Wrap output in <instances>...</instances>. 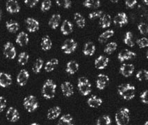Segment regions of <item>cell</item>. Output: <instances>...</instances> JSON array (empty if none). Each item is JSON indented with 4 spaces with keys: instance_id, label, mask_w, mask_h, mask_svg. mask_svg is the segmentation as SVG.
I'll return each mask as SVG.
<instances>
[{
    "instance_id": "ee69618b",
    "label": "cell",
    "mask_w": 148,
    "mask_h": 125,
    "mask_svg": "<svg viewBox=\"0 0 148 125\" xmlns=\"http://www.w3.org/2000/svg\"><path fill=\"white\" fill-rule=\"evenodd\" d=\"M137 44L140 48L147 47L148 46V40L147 38L143 37L137 40Z\"/></svg>"
},
{
    "instance_id": "7a4b0ae2",
    "label": "cell",
    "mask_w": 148,
    "mask_h": 125,
    "mask_svg": "<svg viewBox=\"0 0 148 125\" xmlns=\"http://www.w3.org/2000/svg\"><path fill=\"white\" fill-rule=\"evenodd\" d=\"M56 90V84L51 79H47L45 82L42 88V95L46 99L54 98Z\"/></svg>"
},
{
    "instance_id": "f546056e",
    "label": "cell",
    "mask_w": 148,
    "mask_h": 125,
    "mask_svg": "<svg viewBox=\"0 0 148 125\" xmlns=\"http://www.w3.org/2000/svg\"><path fill=\"white\" fill-rule=\"evenodd\" d=\"M51 47H52V42L48 36H45L42 38V41H41V48L43 51H48L51 49Z\"/></svg>"
},
{
    "instance_id": "681fc988",
    "label": "cell",
    "mask_w": 148,
    "mask_h": 125,
    "mask_svg": "<svg viewBox=\"0 0 148 125\" xmlns=\"http://www.w3.org/2000/svg\"><path fill=\"white\" fill-rule=\"evenodd\" d=\"M30 125H40V124H38V123H36V122H34V123H32V124H31Z\"/></svg>"
},
{
    "instance_id": "4dcf8cb0",
    "label": "cell",
    "mask_w": 148,
    "mask_h": 125,
    "mask_svg": "<svg viewBox=\"0 0 148 125\" xmlns=\"http://www.w3.org/2000/svg\"><path fill=\"white\" fill-rule=\"evenodd\" d=\"M114 35V31L113 30H107L106 31L103 32L102 33L98 38V41L100 43H104V42L107 41L110 38H111Z\"/></svg>"
},
{
    "instance_id": "8d00e7d4",
    "label": "cell",
    "mask_w": 148,
    "mask_h": 125,
    "mask_svg": "<svg viewBox=\"0 0 148 125\" xmlns=\"http://www.w3.org/2000/svg\"><path fill=\"white\" fill-rule=\"evenodd\" d=\"M111 120L109 116L106 115L101 116L97 120V124L96 125H111Z\"/></svg>"
},
{
    "instance_id": "ba28073f",
    "label": "cell",
    "mask_w": 148,
    "mask_h": 125,
    "mask_svg": "<svg viewBox=\"0 0 148 125\" xmlns=\"http://www.w3.org/2000/svg\"><path fill=\"white\" fill-rule=\"evenodd\" d=\"M6 119L11 122H15L20 119V113L14 107H10L6 111Z\"/></svg>"
},
{
    "instance_id": "7402d4cb",
    "label": "cell",
    "mask_w": 148,
    "mask_h": 125,
    "mask_svg": "<svg viewBox=\"0 0 148 125\" xmlns=\"http://www.w3.org/2000/svg\"><path fill=\"white\" fill-rule=\"evenodd\" d=\"M73 31V25L68 20H65L63 21L61 27V31L63 35L67 36L70 34Z\"/></svg>"
},
{
    "instance_id": "74e56055",
    "label": "cell",
    "mask_w": 148,
    "mask_h": 125,
    "mask_svg": "<svg viewBox=\"0 0 148 125\" xmlns=\"http://www.w3.org/2000/svg\"><path fill=\"white\" fill-rule=\"evenodd\" d=\"M29 59V55L27 52H24L20 53L18 56V63L21 66H25L27 63Z\"/></svg>"
},
{
    "instance_id": "cb8c5ba5",
    "label": "cell",
    "mask_w": 148,
    "mask_h": 125,
    "mask_svg": "<svg viewBox=\"0 0 148 125\" xmlns=\"http://www.w3.org/2000/svg\"><path fill=\"white\" fill-rule=\"evenodd\" d=\"M96 47L94 43H92V42H88L87 43L85 44L84 47L83 49V53L85 56H91L94 54V53L95 52Z\"/></svg>"
},
{
    "instance_id": "f907efd6",
    "label": "cell",
    "mask_w": 148,
    "mask_h": 125,
    "mask_svg": "<svg viewBox=\"0 0 148 125\" xmlns=\"http://www.w3.org/2000/svg\"><path fill=\"white\" fill-rule=\"evenodd\" d=\"M1 15H2V13H1V10H0V21H1Z\"/></svg>"
},
{
    "instance_id": "f5cc1de1",
    "label": "cell",
    "mask_w": 148,
    "mask_h": 125,
    "mask_svg": "<svg viewBox=\"0 0 148 125\" xmlns=\"http://www.w3.org/2000/svg\"><path fill=\"white\" fill-rule=\"evenodd\" d=\"M143 2H145V4H147V1H146V0L143 1Z\"/></svg>"
},
{
    "instance_id": "5bb4252c",
    "label": "cell",
    "mask_w": 148,
    "mask_h": 125,
    "mask_svg": "<svg viewBox=\"0 0 148 125\" xmlns=\"http://www.w3.org/2000/svg\"><path fill=\"white\" fill-rule=\"evenodd\" d=\"M6 11L10 13H17L20 11V6L18 2L15 0H8L6 4Z\"/></svg>"
},
{
    "instance_id": "f35d334b",
    "label": "cell",
    "mask_w": 148,
    "mask_h": 125,
    "mask_svg": "<svg viewBox=\"0 0 148 125\" xmlns=\"http://www.w3.org/2000/svg\"><path fill=\"white\" fill-rule=\"evenodd\" d=\"M136 79L138 81H143L148 79V72L146 70H142L138 71L136 74Z\"/></svg>"
},
{
    "instance_id": "6da1fadb",
    "label": "cell",
    "mask_w": 148,
    "mask_h": 125,
    "mask_svg": "<svg viewBox=\"0 0 148 125\" xmlns=\"http://www.w3.org/2000/svg\"><path fill=\"white\" fill-rule=\"evenodd\" d=\"M136 88L130 83H123L118 88V94L125 100H131L135 97Z\"/></svg>"
},
{
    "instance_id": "d6986e66",
    "label": "cell",
    "mask_w": 148,
    "mask_h": 125,
    "mask_svg": "<svg viewBox=\"0 0 148 125\" xmlns=\"http://www.w3.org/2000/svg\"><path fill=\"white\" fill-rule=\"evenodd\" d=\"M103 103V100L96 95H92L87 100V104L90 108L97 109Z\"/></svg>"
},
{
    "instance_id": "b9f144b4",
    "label": "cell",
    "mask_w": 148,
    "mask_h": 125,
    "mask_svg": "<svg viewBox=\"0 0 148 125\" xmlns=\"http://www.w3.org/2000/svg\"><path fill=\"white\" fill-rule=\"evenodd\" d=\"M51 6V1L50 0H45L41 4V11L42 12H46L49 11Z\"/></svg>"
},
{
    "instance_id": "e575fe53",
    "label": "cell",
    "mask_w": 148,
    "mask_h": 125,
    "mask_svg": "<svg viewBox=\"0 0 148 125\" xmlns=\"http://www.w3.org/2000/svg\"><path fill=\"white\" fill-rule=\"evenodd\" d=\"M43 63L44 62L43 61H42V59H38L35 61V63H34V66H33V68H32L33 72L36 74L40 72L41 70H42V66H43Z\"/></svg>"
},
{
    "instance_id": "9a60e30c",
    "label": "cell",
    "mask_w": 148,
    "mask_h": 125,
    "mask_svg": "<svg viewBox=\"0 0 148 125\" xmlns=\"http://www.w3.org/2000/svg\"><path fill=\"white\" fill-rule=\"evenodd\" d=\"M136 54L129 49H124V50L120 52L118 55V59L120 62H124V61H127V60L132 59L133 58L136 57Z\"/></svg>"
},
{
    "instance_id": "7c38bea8",
    "label": "cell",
    "mask_w": 148,
    "mask_h": 125,
    "mask_svg": "<svg viewBox=\"0 0 148 125\" xmlns=\"http://www.w3.org/2000/svg\"><path fill=\"white\" fill-rule=\"evenodd\" d=\"M61 91L63 95L65 96V97H69L74 94V87L73 85L70 82L65 81L61 85Z\"/></svg>"
},
{
    "instance_id": "e0dca14e",
    "label": "cell",
    "mask_w": 148,
    "mask_h": 125,
    "mask_svg": "<svg viewBox=\"0 0 148 125\" xmlns=\"http://www.w3.org/2000/svg\"><path fill=\"white\" fill-rule=\"evenodd\" d=\"M134 70H135V68L133 64H123L120 67V72L125 77H130L133 74Z\"/></svg>"
},
{
    "instance_id": "8992f818",
    "label": "cell",
    "mask_w": 148,
    "mask_h": 125,
    "mask_svg": "<svg viewBox=\"0 0 148 125\" xmlns=\"http://www.w3.org/2000/svg\"><path fill=\"white\" fill-rule=\"evenodd\" d=\"M77 43L74 39H68L61 46V49L65 54H70L76 50Z\"/></svg>"
},
{
    "instance_id": "d6a6232c",
    "label": "cell",
    "mask_w": 148,
    "mask_h": 125,
    "mask_svg": "<svg viewBox=\"0 0 148 125\" xmlns=\"http://www.w3.org/2000/svg\"><path fill=\"white\" fill-rule=\"evenodd\" d=\"M85 7L89 8H97L100 6V1L98 0H86L83 2Z\"/></svg>"
},
{
    "instance_id": "9c48e42d",
    "label": "cell",
    "mask_w": 148,
    "mask_h": 125,
    "mask_svg": "<svg viewBox=\"0 0 148 125\" xmlns=\"http://www.w3.org/2000/svg\"><path fill=\"white\" fill-rule=\"evenodd\" d=\"M108 83H109V77L107 75L104 74H99L98 75L96 81V85L99 90H104Z\"/></svg>"
},
{
    "instance_id": "4316f807",
    "label": "cell",
    "mask_w": 148,
    "mask_h": 125,
    "mask_svg": "<svg viewBox=\"0 0 148 125\" xmlns=\"http://www.w3.org/2000/svg\"><path fill=\"white\" fill-rule=\"evenodd\" d=\"M111 17L108 14L103 15L99 20V25L102 29L108 28L111 26Z\"/></svg>"
},
{
    "instance_id": "7bdbcfd3",
    "label": "cell",
    "mask_w": 148,
    "mask_h": 125,
    "mask_svg": "<svg viewBox=\"0 0 148 125\" xmlns=\"http://www.w3.org/2000/svg\"><path fill=\"white\" fill-rule=\"evenodd\" d=\"M104 15V12L102 11H94L92 13H90L88 15V18L90 20H95L97 18H101L102 15Z\"/></svg>"
},
{
    "instance_id": "44dd1931",
    "label": "cell",
    "mask_w": 148,
    "mask_h": 125,
    "mask_svg": "<svg viewBox=\"0 0 148 125\" xmlns=\"http://www.w3.org/2000/svg\"><path fill=\"white\" fill-rule=\"evenodd\" d=\"M61 113V109L59 107H54L51 108L48 111L47 114V117L49 120H53L56 119L59 117V115Z\"/></svg>"
},
{
    "instance_id": "277c9868",
    "label": "cell",
    "mask_w": 148,
    "mask_h": 125,
    "mask_svg": "<svg viewBox=\"0 0 148 125\" xmlns=\"http://www.w3.org/2000/svg\"><path fill=\"white\" fill-rule=\"evenodd\" d=\"M77 87L80 93L84 96H87L92 90V85L89 80L86 77H79L77 83Z\"/></svg>"
},
{
    "instance_id": "d590c367",
    "label": "cell",
    "mask_w": 148,
    "mask_h": 125,
    "mask_svg": "<svg viewBox=\"0 0 148 125\" xmlns=\"http://www.w3.org/2000/svg\"><path fill=\"white\" fill-rule=\"evenodd\" d=\"M117 47H118V44L115 42H111L107 44L105 47L104 52L108 54H111L113 52L116 50Z\"/></svg>"
},
{
    "instance_id": "2e32d148",
    "label": "cell",
    "mask_w": 148,
    "mask_h": 125,
    "mask_svg": "<svg viewBox=\"0 0 148 125\" xmlns=\"http://www.w3.org/2000/svg\"><path fill=\"white\" fill-rule=\"evenodd\" d=\"M113 22H114L115 25H118L120 27L127 25L128 23V18H127V14L124 12L118 13L114 18Z\"/></svg>"
},
{
    "instance_id": "8fae6325",
    "label": "cell",
    "mask_w": 148,
    "mask_h": 125,
    "mask_svg": "<svg viewBox=\"0 0 148 125\" xmlns=\"http://www.w3.org/2000/svg\"><path fill=\"white\" fill-rule=\"evenodd\" d=\"M26 24H27V30L31 33L36 32V31L39 29V27H40V24L38 21L32 18H27L26 20Z\"/></svg>"
},
{
    "instance_id": "ffe728a7",
    "label": "cell",
    "mask_w": 148,
    "mask_h": 125,
    "mask_svg": "<svg viewBox=\"0 0 148 125\" xmlns=\"http://www.w3.org/2000/svg\"><path fill=\"white\" fill-rule=\"evenodd\" d=\"M29 40V38L28 34L25 33V32L22 31L17 36L15 42H16V43L18 44V45L21 46V47H24V46L27 45V44H28Z\"/></svg>"
},
{
    "instance_id": "836d02e7",
    "label": "cell",
    "mask_w": 148,
    "mask_h": 125,
    "mask_svg": "<svg viewBox=\"0 0 148 125\" xmlns=\"http://www.w3.org/2000/svg\"><path fill=\"white\" fill-rule=\"evenodd\" d=\"M124 42L125 44H126L127 46L129 47H134L135 45V43H134V41L133 39V35H132V33L131 31H127L126 34H125V39H124Z\"/></svg>"
},
{
    "instance_id": "f6af8a7d",
    "label": "cell",
    "mask_w": 148,
    "mask_h": 125,
    "mask_svg": "<svg viewBox=\"0 0 148 125\" xmlns=\"http://www.w3.org/2000/svg\"><path fill=\"white\" fill-rule=\"evenodd\" d=\"M6 99H5V97L1 96L0 97V112H3L4 111V109L6 107Z\"/></svg>"
},
{
    "instance_id": "bcb514c9",
    "label": "cell",
    "mask_w": 148,
    "mask_h": 125,
    "mask_svg": "<svg viewBox=\"0 0 148 125\" xmlns=\"http://www.w3.org/2000/svg\"><path fill=\"white\" fill-rule=\"evenodd\" d=\"M147 92L148 91L147 90H145L144 92H143L142 93L140 94V98L141 102L145 104H148V97H147Z\"/></svg>"
},
{
    "instance_id": "60d3db41",
    "label": "cell",
    "mask_w": 148,
    "mask_h": 125,
    "mask_svg": "<svg viewBox=\"0 0 148 125\" xmlns=\"http://www.w3.org/2000/svg\"><path fill=\"white\" fill-rule=\"evenodd\" d=\"M138 29L142 35H146L148 32V27L147 24L144 22H141L138 25Z\"/></svg>"
},
{
    "instance_id": "52a82bcc",
    "label": "cell",
    "mask_w": 148,
    "mask_h": 125,
    "mask_svg": "<svg viewBox=\"0 0 148 125\" xmlns=\"http://www.w3.org/2000/svg\"><path fill=\"white\" fill-rule=\"evenodd\" d=\"M4 54L7 59H14L16 56V49L11 42H7L4 46Z\"/></svg>"
},
{
    "instance_id": "ab89813d",
    "label": "cell",
    "mask_w": 148,
    "mask_h": 125,
    "mask_svg": "<svg viewBox=\"0 0 148 125\" xmlns=\"http://www.w3.org/2000/svg\"><path fill=\"white\" fill-rule=\"evenodd\" d=\"M56 3L58 6L63 8H66V9L71 7L72 5V1H69V0H56Z\"/></svg>"
},
{
    "instance_id": "3957f363",
    "label": "cell",
    "mask_w": 148,
    "mask_h": 125,
    "mask_svg": "<svg viewBox=\"0 0 148 125\" xmlns=\"http://www.w3.org/2000/svg\"><path fill=\"white\" fill-rule=\"evenodd\" d=\"M130 111L127 108H123L118 111L115 116L117 125H127L130 122Z\"/></svg>"
},
{
    "instance_id": "d4e9b609",
    "label": "cell",
    "mask_w": 148,
    "mask_h": 125,
    "mask_svg": "<svg viewBox=\"0 0 148 125\" xmlns=\"http://www.w3.org/2000/svg\"><path fill=\"white\" fill-rule=\"evenodd\" d=\"M58 125H74L73 117L70 114L63 115L60 117Z\"/></svg>"
},
{
    "instance_id": "484cf974",
    "label": "cell",
    "mask_w": 148,
    "mask_h": 125,
    "mask_svg": "<svg viewBox=\"0 0 148 125\" xmlns=\"http://www.w3.org/2000/svg\"><path fill=\"white\" fill-rule=\"evenodd\" d=\"M61 16L60 14H54L51 17L49 21V25L52 29H56L59 25Z\"/></svg>"
},
{
    "instance_id": "ac0fdd59",
    "label": "cell",
    "mask_w": 148,
    "mask_h": 125,
    "mask_svg": "<svg viewBox=\"0 0 148 125\" xmlns=\"http://www.w3.org/2000/svg\"><path fill=\"white\" fill-rule=\"evenodd\" d=\"M12 83V77L9 74L0 72V86L6 88Z\"/></svg>"
},
{
    "instance_id": "816d5d0a",
    "label": "cell",
    "mask_w": 148,
    "mask_h": 125,
    "mask_svg": "<svg viewBox=\"0 0 148 125\" xmlns=\"http://www.w3.org/2000/svg\"><path fill=\"white\" fill-rule=\"evenodd\" d=\"M144 125H148V122L147 121H146L145 122V124H144Z\"/></svg>"
},
{
    "instance_id": "83f0119b",
    "label": "cell",
    "mask_w": 148,
    "mask_h": 125,
    "mask_svg": "<svg viewBox=\"0 0 148 125\" xmlns=\"http://www.w3.org/2000/svg\"><path fill=\"white\" fill-rule=\"evenodd\" d=\"M58 60L57 59H52L49 60V61H47L46 63L45 66V70L47 72H51L54 70L56 67L58 66Z\"/></svg>"
},
{
    "instance_id": "1f68e13d",
    "label": "cell",
    "mask_w": 148,
    "mask_h": 125,
    "mask_svg": "<svg viewBox=\"0 0 148 125\" xmlns=\"http://www.w3.org/2000/svg\"><path fill=\"white\" fill-rule=\"evenodd\" d=\"M74 19H75L76 24L79 27H80V28H84V27H85L86 20L79 13H75V15H74Z\"/></svg>"
},
{
    "instance_id": "5b68a950",
    "label": "cell",
    "mask_w": 148,
    "mask_h": 125,
    "mask_svg": "<svg viewBox=\"0 0 148 125\" xmlns=\"http://www.w3.org/2000/svg\"><path fill=\"white\" fill-rule=\"evenodd\" d=\"M23 105L25 109L28 112L32 113L35 111L38 107V102L35 96L29 95L24 99Z\"/></svg>"
},
{
    "instance_id": "f1b7e54d",
    "label": "cell",
    "mask_w": 148,
    "mask_h": 125,
    "mask_svg": "<svg viewBox=\"0 0 148 125\" xmlns=\"http://www.w3.org/2000/svg\"><path fill=\"white\" fill-rule=\"evenodd\" d=\"M6 27L8 31L11 33H16L20 29V25L18 22L10 20L6 22Z\"/></svg>"
},
{
    "instance_id": "30bf717a",
    "label": "cell",
    "mask_w": 148,
    "mask_h": 125,
    "mask_svg": "<svg viewBox=\"0 0 148 125\" xmlns=\"http://www.w3.org/2000/svg\"><path fill=\"white\" fill-rule=\"evenodd\" d=\"M29 78V73L27 70H22L17 76V83L20 86H24L27 84Z\"/></svg>"
},
{
    "instance_id": "603a6c76",
    "label": "cell",
    "mask_w": 148,
    "mask_h": 125,
    "mask_svg": "<svg viewBox=\"0 0 148 125\" xmlns=\"http://www.w3.org/2000/svg\"><path fill=\"white\" fill-rule=\"evenodd\" d=\"M79 68V66L78 63L75 61H71L67 63L65 71L70 74H75L78 71Z\"/></svg>"
},
{
    "instance_id": "4fadbf2b",
    "label": "cell",
    "mask_w": 148,
    "mask_h": 125,
    "mask_svg": "<svg viewBox=\"0 0 148 125\" xmlns=\"http://www.w3.org/2000/svg\"><path fill=\"white\" fill-rule=\"evenodd\" d=\"M109 59L106 56L100 55L95 61V66L98 70H104L107 67Z\"/></svg>"
},
{
    "instance_id": "c3c4849f",
    "label": "cell",
    "mask_w": 148,
    "mask_h": 125,
    "mask_svg": "<svg viewBox=\"0 0 148 125\" xmlns=\"http://www.w3.org/2000/svg\"><path fill=\"white\" fill-rule=\"evenodd\" d=\"M137 4L136 0H127L125 1V5L129 8H134Z\"/></svg>"
},
{
    "instance_id": "7dc6e473",
    "label": "cell",
    "mask_w": 148,
    "mask_h": 125,
    "mask_svg": "<svg viewBox=\"0 0 148 125\" xmlns=\"http://www.w3.org/2000/svg\"><path fill=\"white\" fill-rule=\"evenodd\" d=\"M38 0H25V3L29 7L33 8L38 3Z\"/></svg>"
}]
</instances>
